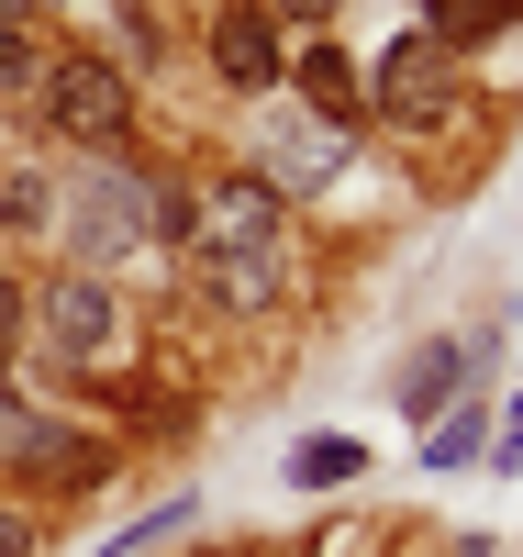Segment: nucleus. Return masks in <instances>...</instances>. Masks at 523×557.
I'll return each instance as SVG.
<instances>
[{"label": "nucleus", "instance_id": "obj_1", "mask_svg": "<svg viewBox=\"0 0 523 557\" xmlns=\"http://www.w3.org/2000/svg\"><path fill=\"white\" fill-rule=\"evenodd\" d=\"M57 223H67V257L112 278L123 257L157 246V178H134V168H89L78 190L57 201Z\"/></svg>", "mask_w": 523, "mask_h": 557}, {"label": "nucleus", "instance_id": "obj_3", "mask_svg": "<svg viewBox=\"0 0 523 557\" xmlns=\"http://www.w3.org/2000/svg\"><path fill=\"white\" fill-rule=\"evenodd\" d=\"M457 101V45L446 34H390L378 45V67H368V112H390V123H435Z\"/></svg>", "mask_w": 523, "mask_h": 557}, {"label": "nucleus", "instance_id": "obj_7", "mask_svg": "<svg viewBox=\"0 0 523 557\" xmlns=\"http://www.w3.org/2000/svg\"><path fill=\"white\" fill-rule=\"evenodd\" d=\"M301 112H323V123H335V134H368V78L335 57V45H301Z\"/></svg>", "mask_w": 523, "mask_h": 557}, {"label": "nucleus", "instance_id": "obj_9", "mask_svg": "<svg viewBox=\"0 0 523 557\" xmlns=\"http://www.w3.org/2000/svg\"><path fill=\"white\" fill-rule=\"evenodd\" d=\"M468 368H480V357H468L457 335H435V346H412V368H401V412H412V424H435V412H446V391H468Z\"/></svg>", "mask_w": 523, "mask_h": 557}, {"label": "nucleus", "instance_id": "obj_17", "mask_svg": "<svg viewBox=\"0 0 523 557\" xmlns=\"http://www.w3.org/2000/svg\"><path fill=\"white\" fill-rule=\"evenodd\" d=\"M0 557H34V513H12V502H0Z\"/></svg>", "mask_w": 523, "mask_h": 557}, {"label": "nucleus", "instance_id": "obj_14", "mask_svg": "<svg viewBox=\"0 0 523 557\" xmlns=\"http://www.w3.org/2000/svg\"><path fill=\"white\" fill-rule=\"evenodd\" d=\"M257 12H267L278 34H323V23H335V0H257Z\"/></svg>", "mask_w": 523, "mask_h": 557}, {"label": "nucleus", "instance_id": "obj_2", "mask_svg": "<svg viewBox=\"0 0 523 557\" xmlns=\"http://www.w3.org/2000/svg\"><path fill=\"white\" fill-rule=\"evenodd\" d=\"M346 146H357V134H335V123L301 112V101H267L257 112V178H267L278 201H312L323 178L346 168Z\"/></svg>", "mask_w": 523, "mask_h": 557}, {"label": "nucleus", "instance_id": "obj_6", "mask_svg": "<svg viewBox=\"0 0 523 557\" xmlns=\"http://www.w3.org/2000/svg\"><path fill=\"white\" fill-rule=\"evenodd\" d=\"M212 78L223 89H278V23L257 12V0L212 12Z\"/></svg>", "mask_w": 523, "mask_h": 557}, {"label": "nucleus", "instance_id": "obj_10", "mask_svg": "<svg viewBox=\"0 0 523 557\" xmlns=\"http://www.w3.org/2000/svg\"><path fill=\"white\" fill-rule=\"evenodd\" d=\"M523 23V0H423V34H446V45H490Z\"/></svg>", "mask_w": 523, "mask_h": 557}, {"label": "nucleus", "instance_id": "obj_15", "mask_svg": "<svg viewBox=\"0 0 523 557\" xmlns=\"http://www.w3.org/2000/svg\"><path fill=\"white\" fill-rule=\"evenodd\" d=\"M12 78H34V45H23V23H12V12H0V89H12Z\"/></svg>", "mask_w": 523, "mask_h": 557}, {"label": "nucleus", "instance_id": "obj_11", "mask_svg": "<svg viewBox=\"0 0 523 557\" xmlns=\"http://www.w3.org/2000/svg\"><path fill=\"white\" fill-rule=\"evenodd\" d=\"M357 469H368L357 435H301V446H290V480H301V491H346Z\"/></svg>", "mask_w": 523, "mask_h": 557}, {"label": "nucleus", "instance_id": "obj_4", "mask_svg": "<svg viewBox=\"0 0 523 557\" xmlns=\"http://www.w3.org/2000/svg\"><path fill=\"white\" fill-rule=\"evenodd\" d=\"M45 123L67 134V146H123L134 134V89H123V67H101V57H57L45 67Z\"/></svg>", "mask_w": 523, "mask_h": 557}, {"label": "nucleus", "instance_id": "obj_5", "mask_svg": "<svg viewBox=\"0 0 523 557\" xmlns=\"http://www.w3.org/2000/svg\"><path fill=\"white\" fill-rule=\"evenodd\" d=\"M34 335L57 346V357H78V368H89V357L123 335V290H112L101 268H57V278L34 290Z\"/></svg>", "mask_w": 523, "mask_h": 557}, {"label": "nucleus", "instance_id": "obj_16", "mask_svg": "<svg viewBox=\"0 0 523 557\" xmlns=\"http://www.w3.org/2000/svg\"><path fill=\"white\" fill-rule=\"evenodd\" d=\"M480 469H523V401L501 412V435H490V457H480Z\"/></svg>", "mask_w": 523, "mask_h": 557}, {"label": "nucleus", "instance_id": "obj_19", "mask_svg": "<svg viewBox=\"0 0 523 557\" xmlns=\"http://www.w3.org/2000/svg\"><path fill=\"white\" fill-rule=\"evenodd\" d=\"M0 12H12V0H0Z\"/></svg>", "mask_w": 523, "mask_h": 557}, {"label": "nucleus", "instance_id": "obj_8", "mask_svg": "<svg viewBox=\"0 0 523 557\" xmlns=\"http://www.w3.org/2000/svg\"><path fill=\"white\" fill-rule=\"evenodd\" d=\"M78 435L67 424H45V412L34 401H12V391H0V469H78Z\"/></svg>", "mask_w": 523, "mask_h": 557}, {"label": "nucleus", "instance_id": "obj_18", "mask_svg": "<svg viewBox=\"0 0 523 557\" xmlns=\"http://www.w3.org/2000/svg\"><path fill=\"white\" fill-rule=\"evenodd\" d=\"M12 335H23V301H12V278H0V357H12Z\"/></svg>", "mask_w": 523, "mask_h": 557}, {"label": "nucleus", "instance_id": "obj_13", "mask_svg": "<svg viewBox=\"0 0 523 557\" xmlns=\"http://www.w3.org/2000/svg\"><path fill=\"white\" fill-rule=\"evenodd\" d=\"M0 223H12V235L57 223V201H45V178H34V168H12V178H0Z\"/></svg>", "mask_w": 523, "mask_h": 557}, {"label": "nucleus", "instance_id": "obj_12", "mask_svg": "<svg viewBox=\"0 0 523 557\" xmlns=\"http://www.w3.org/2000/svg\"><path fill=\"white\" fill-rule=\"evenodd\" d=\"M480 446H490L480 401H457V412H435V424H423V469H480Z\"/></svg>", "mask_w": 523, "mask_h": 557}]
</instances>
